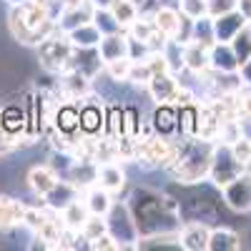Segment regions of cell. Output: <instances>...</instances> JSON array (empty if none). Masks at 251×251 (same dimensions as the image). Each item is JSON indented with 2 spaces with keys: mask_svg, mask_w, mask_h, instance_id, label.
<instances>
[{
  "mask_svg": "<svg viewBox=\"0 0 251 251\" xmlns=\"http://www.w3.org/2000/svg\"><path fill=\"white\" fill-rule=\"evenodd\" d=\"M151 78H153V73L149 68V63H146V60H133L131 71H128V80H126V83H131V86H136V88H146Z\"/></svg>",
  "mask_w": 251,
  "mask_h": 251,
  "instance_id": "e575fe53",
  "label": "cell"
},
{
  "mask_svg": "<svg viewBox=\"0 0 251 251\" xmlns=\"http://www.w3.org/2000/svg\"><path fill=\"white\" fill-rule=\"evenodd\" d=\"M211 156H214V143L201 138H178V156L166 169V174L181 186H199L201 181L208 178Z\"/></svg>",
  "mask_w": 251,
  "mask_h": 251,
  "instance_id": "7a4b0ae2",
  "label": "cell"
},
{
  "mask_svg": "<svg viewBox=\"0 0 251 251\" xmlns=\"http://www.w3.org/2000/svg\"><path fill=\"white\" fill-rule=\"evenodd\" d=\"M191 33H194V20L181 13V20H178V28H176V35H174V38L178 40V43L186 46L188 40H191Z\"/></svg>",
  "mask_w": 251,
  "mask_h": 251,
  "instance_id": "60d3db41",
  "label": "cell"
},
{
  "mask_svg": "<svg viewBox=\"0 0 251 251\" xmlns=\"http://www.w3.org/2000/svg\"><path fill=\"white\" fill-rule=\"evenodd\" d=\"M239 80H241V86H249L251 88V58L239 66Z\"/></svg>",
  "mask_w": 251,
  "mask_h": 251,
  "instance_id": "b9f144b4",
  "label": "cell"
},
{
  "mask_svg": "<svg viewBox=\"0 0 251 251\" xmlns=\"http://www.w3.org/2000/svg\"><path fill=\"white\" fill-rule=\"evenodd\" d=\"M68 71H78V73H83L86 78L93 80L103 71V60L98 55V48H73Z\"/></svg>",
  "mask_w": 251,
  "mask_h": 251,
  "instance_id": "4fadbf2b",
  "label": "cell"
},
{
  "mask_svg": "<svg viewBox=\"0 0 251 251\" xmlns=\"http://www.w3.org/2000/svg\"><path fill=\"white\" fill-rule=\"evenodd\" d=\"M244 133V121L241 118H224L221 126H219V138L216 143H226V146H234Z\"/></svg>",
  "mask_w": 251,
  "mask_h": 251,
  "instance_id": "f546056e",
  "label": "cell"
},
{
  "mask_svg": "<svg viewBox=\"0 0 251 251\" xmlns=\"http://www.w3.org/2000/svg\"><path fill=\"white\" fill-rule=\"evenodd\" d=\"M211 224L206 221H183L178 228V249L183 251H206Z\"/></svg>",
  "mask_w": 251,
  "mask_h": 251,
  "instance_id": "9c48e42d",
  "label": "cell"
},
{
  "mask_svg": "<svg viewBox=\"0 0 251 251\" xmlns=\"http://www.w3.org/2000/svg\"><path fill=\"white\" fill-rule=\"evenodd\" d=\"M131 63H133L131 58H118V60L106 63V66H103V71L108 73V78H111V80H116V83H126V80H128Z\"/></svg>",
  "mask_w": 251,
  "mask_h": 251,
  "instance_id": "d590c367",
  "label": "cell"
},
{
  "mask_svg": "<svg viewBox=\"0 0 251 251\" xmlns=\"http://www.w3.org/2000/svg\"><path fill=\"white\" fill-rule=\"evenodd\" d=\"M246 25V18L239 10H228L219 18H214V35H216V43H231L236 38V33Z\"/></svg>",
  "mask_w": 251,
  "mask_h": 251,
  "instance_id": "2e32d148",
  "label": "cell"
},
{
  "mask_svg": "<svg viewBox=\"0 0 251 251\" xmlns=\"http://www.w3.org/2000/svg\"><path fill=\"white\" fill-rule=\"evenodd\" d=\"M98 186L106 188V191L113 194V196L123 194L126 186H128L126 166L121 161H103V163H98Z\"/></svg>",
  "mask_w": 251,
  "mask_h": 251,
  "instance_id": "30bf717a",
  "label": "cell"
},
{
  "mask_svg": "<svg viewBox=\"0 0 251 251\" xmlns=\"http://www.w3.org/2000/svg\"><path fill=\"white\" fill-rule=\"evenodd\" d=\"M231 48H234V55H236V60H239V66L251 58V23H246V25L236 33V38L231 40Z\"/></svg>",
  "mask_w": 251,
  "mask_h": 251,
  "instance_id": "d6a6232c",
  "label": "cell"
},
{
  "mask_svg": "<svg viewBox=\"0 0 251 251\" xmlns=\"http://www.w3.org/2000/svg\"><path fill=\"white\" fill-rule=\"evenodd\" d=\"M206 8L211 18H219L228 10H236V0H206Z\"/></svg>",
  "mask_w": 251,
  "mask_h": 251,
  "instance_id": "ab89813d",
  "label": "cell"
},
{
  "mask_svg": "<svg viewBox=\"0 0 251 251\" xmlns=\"http://www.w3.org/2000/svg\"><path fill=\"white\" fill-rule=\"evenodd\" d=\"M8 5H18V3H25V0H5Z\"/></svg>",
  "mask_w": 251,
  "mask_h": 251,
  "instance_id": "f6af8a7d",
  "label": "cell"
},
{
  "mask_svg": "<svg viewBox=\"0 0 251 251\" xmlns=\"http://www.w3.org/2000/svg\"><path fill=\"white\" fill-rule=\"evenodd\" d=\"M241 171H244V166L234 156L231 146L214 143V156H211V169H208V181H211L216 188H221L228 181H234Z\"/></svg>",
  "mask_w": 251,
  "mask_h": 251,
  "instance_id": "8992f818",
  "label": "cell"
},
{
  "mask_svg": "<svg viewBox=\"0 0 251 251\" xmlns=\"http://www.w3.org/2000/svg\"><path fill=\"white\" fill-rule=\"evenodd\" d=\"M174 141L171 138H163L158 133H149V136L136 138V143H133V163H138L141 169H146V171L161 169L163 158H166V153H169Z\"/></svg>",
  "mask_w": 251,
  "mask_h": 251,
  "instance_id": "5b68a950",
  "label": "cell"
},
{
  "mask_svg": "<svg viewBox=\"0 0 251 251\" xmlns=\"http://www.w3.org/2000/svg\"><path fill=\"white\" fill-rule=\"evenodd\" d=\"M183 68L194 75H203L211 71V58H208V48L188 40L183 46Z\"/></svg>",
  "mask_w": 251,
  "mask_h": 251,
  "instance_id": "ffe728a7",
  "label": "cell"
},
{
  "mask_svg": "<svg viewBox=\"0 0 251 251\" xmlns=\"http://www.w3.org/2000/svg\"><path fill=\"white\" fill-rule=\"evenodd\" d=\"M178 138H196V128H199V113H201V103L199 98L194 103L178 106Z\"/></svg>",
  "mask_w": 251,
  "mask_h": 251,
  "instance_id": "cb8c5ba5",
  "label": "cell"
},
{
  "mask_svg": "<svg viewBox=\"0 0 251 251\" xmlns=\"http://www.w3.org/2000/svg\"><path fill=\"white\" fill-rule=\"evenodd\" d=\"M91 3H93V8H111L113 0H91Z\"/></svg>",
  "mask_w": 251,
  "mask_h": 251,
  "instance_id": "ee69618b",
  "label": "cell"
},
{
  "mask_svg": "<svg viewBox=\"0 0 251 251\" xmlns=\"http://www.w3.org/2000/svg\"><path fill=\"white\" fill-rule=\"evenodd\" d=\"M236 10L246 18V23H251V0H236Z\"/></svg>",
  "mask_w": 251,
  "mask_h": 251,
  "instance_id": "7bdbcfd3",
  "label": "cell"
},
{
  "mask_svg": "<svg viewBox=\"0 0 251 251\" xmlns=\"http://www.w3.org/2000/svg\"><path fill=\"white\" fill-rule=\"evenodd\" d=\"M191 40L203 48H211L216 43V35H214V18L211 15H203L199 20H194V33H191Z\"/></svg>",
  "mask_w": 251,
  "mask_h": 251,
  "instance_id": "83f0119b",
  "label": "cell"
},
{
  "mask_svg": "<svg viewBox=\"0 0 251 251\" xmlns=\"http://www.w3.org/2000/svg\"><path fill=\"white\" fill-rule=\"evenodd\" d=\"M8 28L18 43L38 46L55 28V20H53L46 3H40V0H25V3L10 5Z\"/></svg>",
  "mask_w": 251,
  "mask_h": 251,
  "instance_id": "3957f363",
  "label": "cell"
},
{
  "mask_svg": "<svg viewBox=\"0 0 251 251\" xmlns=\"http://www.w3.org/2000/svg\"><path fill=\"white\" fill-rule=\"evenodd\" d=\"M23 214H25L23 201L0 194V231H10V228L23 226Z\"/></svg>",
  "mask_w": 251,
  "mask_h": 251,
  "instance_id": "d6986e66",
  "label": "cell"
},
{
  "mask_svg": "<svg viewBox=\"0 0 251 251\" xmlns=\"http://www.w3.org/2000/svg\"><path fill=\"white\" fill-rule=\"evenodd\" d=\"M161 53L166 55V60H169V68H171V73H181V71H186L183 68V43H178L176 38H169L166 40V46L161 48Z\"/></svg>",
  "mask_w": 251,
  "mask_h": 251,
  "instance_id": "1f68e13d",
  "label": "cell"
},
{
  "mask_svg": "<svg viewBox=\"0 0 251 251\" xmlns=\"http://www.w3.org/2000/svg\"><path fill=\"white\" fill-rule=\"evenodd\" d=\"M108 221V234L116 236V241L121 244V249H136V241H138V231H136V224H133V216L128 211L126 201H116L113 208L106 216Z\"/></svg>",
  "mask_w": 251,
  "mask_h": 251,
  "instance_id": "52a82bcc",
  "label": "cell"
},
{
  "mask_svg": "<svg viewBox=\"0 0 251 251\" xmlns=\"http://www.w3.org/2000/svg\"><path fill=\"white\" fill-rule=\"evenodd\" d=\"M126 206H128V211L133 216L138 239L163 234V231H178L183 224L181 211H178V199L149 186L133 188L131 196L126 199Z\"/></svg>",
  "mask_w": 251,
  "mask_h": 251,
  "instance_id": "6da1fadb",
  "label": "cell"
},
{
  "mask_svg": "<svg viewBox=\"0 0 251 251\" xmlns=\"http://www.w3.org/2000/svg\"><path fill=\"white\" fill-rule=\"evenodd\" d=\"M181 13H183V15H188L191 20H199V18L208 15L206 0H181Z\"/></svg>",
  "mask_w": 251,
  "mask_h": 251,
  "instance_id": "8d00e7d4",
  "label": "cell"
},
{
  "mask_svg": "<svg viewBox=\"0 0 251 251\" xmlns=\"http://www.w3.org/2000/svg\"><path fill=\"white\" fill-rule=\"evenodd\" d=\"M231 151H234V156L241 161V166H246V163L251 161V138H249V136H241V138L231 146Z\"/></svg>",
  "mask_w": 251,
  "mask_h": 251,
  "instance_id": "f35d334b",
  "label": "cell"
},
{
  "mask_svg": "<svg viewBox=\"0 0 251 251\" xmlns=\"http://www.w3.org/2000/svg\"><path fill=\"white\" fill-rule=\"evenodd\" d=\"M108 10L113 13V18L121 23L123 30L138 18V3H136V0H113Z\"/></svg>",
  "mask_w": 251,
  "mask_h": 251,
  "instance_id": "f1b7e54d",
  "label": "cell"
},
{
  "mask_svg": "<svg viewBox=\"0 0 251 251\" xmlns=\"http://www.w3.org/2000/svg\"><path fill=\"white\" fill-rule=\"evenodd\" d=\"M88 249H93V251H123L121 249V244L116 241V236L113 234H100L98 239H93L91 244H88Z\"/></svg>",
  "mask_w": 251,
  "mask_h": 251,
  "instance_id": "74e56055",
  "label": "cell"
},
{
  "mask_svg": "<svg viewBox=\"0 0 251 251\" xmlns=\"http://www.w3.org/2000/svg\"><path fill=\"white\" fill-rule=\"evenodd\" d=\"M83 201H86V206H88L91 214H96V216H108V211H111L113 203H116V196L108 194L106 188H100V186L96 183V186H91V188H86V191H83Z\"/></svg>",
  "mask_w": 251,
  "mask_h": 251,
  "instance_id": "603a6c76",
  "label": "cell"
},
{
  "mask_svg": "<svg viewBox=\"0 0 251 251\" xmlns=\"http://www.w3.org/2000/svg\"><path fill=\"white\" fill-rule=\"evenodd\" d=\"M88 216H91V211H88L86 201H83V194H80L78 199H73L68 206H63V208H60V219H63V224H66V228H73V231H80V226L86 224Z\"/></svg>",
  "mask_w": 251,
  "mask_h": 251,
  "instance_id": "d4e9b609",
  "label": "cell"
},
{
  "mask_svg": "<svg viewBox=\"0 0 251 251\" xmlns=\"http://www.w3.org/2000/svg\"><path fill=\"white\" fill-rule=\"evenodd\" d=\"M221 199L224 203L236 214H249L251 211V174L241 171L234 181L221 186Z\"/></svg>",
  "mask_w": 251,
  "mask_h": 251,
  "instance_id": "ba28073f",
  "label": "cell"
},
{
  "mask_svg": "<svg viewBox=\"0 0 251 251\" xmlns=\"http://www.w3.org/2000/svg\"><path fill=\"white\" fill-rule=\"evenodd\" d=\"M91 23L100 30V35H111V33H121V23L113 18V13L108 8H93V15H91Z\"/></svg>",
  "mask_w": 251,
  "mask_h": 251,
  "instance_id": "4dcf8cb0",
  "label": "cell"
},
{
  "mask_svg": "<svg viewBox=\"0 0 251 251\" xmlns=\"http://www.w3.org/2000/svg\"><path fill=\"white\" fill-rule=\"evenodd\" d=\"M208 58H211V71L226 73V75L239 73V60L234 55L231 43H214L211 48H208Z\"/></svg>",
  "mask_w": 251,
  "mask_h": 251,
  "instance_id": "ac0fdd59",
  "label": "cell"
},
{
  "mask_svg": "<svg viewBox=\"0 0 251 251\" xmlns=\"http://www.w3.org/2000/svg\"><path fill=\"white\" fill-rule=\"evenodd\" d=\"M96 48H98V55L103 60V66L111 63V60H118V58H128V35H126V30L111 33V35H100Z\"/></svg>",
  "mask_w": 251,
  "mask_h": 251,
  "instance_id": "5bb4252c",
  "label": "cell"
},
{
  "mask_svg": "<svg viewBox=\"0 0 251 251\" xmlns=\"http://www.w3.org/2000/svg\"><path fill=\"white\" fill-rule=\"evenodd\" d=\"M241 249V234L228 226H211L208 234V249L206 251H239Z\"/></svg>",
  "mask_w": 251,
  "mask_h": 251,
  "instance_id": "7402d4cb",
  "label": "cell"
},
{
  "mask_svg": "<svg viewBox=\"0 0 251 251\" xmlns=\"http://www.w3.org/2000/svg\"><path fill=\"white\" fill-rule=\"evenodd\" d=\"M83 191H80V188L75 186V183H71L68 178H58V183L50 188V191L43 196V203L46 206H50V208H55V211H60V208L63 206H68L73 199H78Z\"/></svg>",
  "mask_w": 251,
  "mask_h": 251,
  "instance_id": "44dd1931",
  "label": "cell"
},
{
  "mask_svg": "<svg viewBox=\"0 0 251 251\" xmlns=\"http://www.w3.org/2000/svg\"><path fill=\"white\" fill-rule=\"evenodd\" d=\"M93 15V3L91 0H83L80 5H71V8H63L55 18V28L63 33H71L73 28H78L80 23H88Z\"/></svg>",
  "mask_w": 251,
  "mask_h": 251,
  "instance_id": "9a60e30c",
  "label": "cell"
},
{
  "mask_svg": "<svg viewBox=\"0 0 251 251\" xmlns=\"http://www.w3.org/2000/svg\"><path fill=\"white\" fill-rule=\"evenodd\" d=\"M181 86V80L176 73H156L149 86H146V91H149L151 100L156 103V106H163V103H174V96Z\"/></svg>",
  "mask_w": 251,
  "mask_h": 251,
  "instance_id": "8fae6325",
  "label": "cell"
},
{
  "mask_svg": "<svg viewBox=\"0 0 251 251\" xmlns=\"http://www.w3.org/2000/svg\"><path fill=\"white\" fill-rule=\"evenodd\" d=\"M151 131L163 136V138H178V111L171 103L156 106L153 116H151Z\"/></svg>",
  "mask_w": 251,
  "mask_h": 251,
  "instance_id": "7c38bea8",
  "label": "cell"
},
{
  "mask_svg": "<svg viewBox=\"0 0 251 251\" xmlns=\"http://www.w3.org/2000/svg\"><path fill=\"white\" fill-rule=\"evenodd\" d=\"M153 25L166 35V38H174L176 35V28H178V20H181V10L178 8H171V5H158L151 15Z\"/></svg>",
  "mask_w": 251,
  "mask_h": 251,
  "instance_id": "484cf974",
  "label": "cell"
},
{
  "mask_svg": "<svg viewBox=\"0 0 251 251\" xmlns=\"http://www.w3.org/2000/svg\"><path fill=\"white\" fill-rule=\"evenodd\" d=\"M58 178H60V174L53 169V166H48V163L33 166V169L28 171V186H30V191L38 199H43L50 188L58 183Z\"/></svg>",
  "mask_w": 251,
  "mask_h": 251,
  "instance_id": "e0dca14e",
  "label": "cell"
},
{
  "mask_svg": "<svg viewBox=\"0 0 251 251\" xmlns=\"http://www.w3.org/2000/svg\"><path fill=\"white\" fill-rule=\"evenodd\" d=\"M38 48V60H40V68L50 75H60L66 73L71 66V55H73V43L68 33H63L58 28H53L40 43Z\"/></svg>",
  "mask_w": 251,
  "mask_h": 251,
  "instance_id": "277c9868",
  "label": "cell"
},
{
  "mask_svg": "<svg viewBox=\"0 0 251 251\" xmlns=\"http://www.w3.org/2000/svg\"><path fill=\"white\" fill-rule=\"evenodd\" d=\"M68 38H71L73 48H96L100 40V30L88 20V23H80L78 28H73L68 33Z\"/></svg>",
  "mask_w": 251,
  "mask_h": 251,
  "instance_id": "4316f807",
  "label": "cell"
},
{
  "mask_svg": "<svg viewBox=\"0 0 251 251\" xmlns=\"http://www.w3.org/2000/svg\"><path fill=\"white\" fill-rule=\"evenodd\" d=\"M106 231H108L106 216H96V214H91V216L86 219V224L80 226V236L86 239V244H91L93 239H98L100 234H106Z\"/></svg>",
  "mask_w": 251,
  "mask_h": 251,
  "instance_id": "836d02e7",
  "label": "cell"
}]
</instances>
